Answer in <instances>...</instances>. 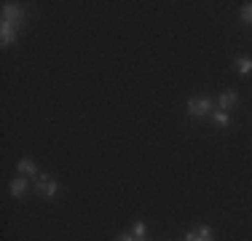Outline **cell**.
<instances>
[{"mask_svg": "<svg viewBox=\"0 0 252 241\" xmlns=\"http://www.w3.org/2000/svg\"><path fill=\"white\" fill-rule=\"evenodd\" d=\"M22 22H25V11L19 8V5L14 3H3V22L0 24H8V27H22Z\"/></svg>", "mask_w": 252, "mask_h": 241, "instance_id": "cell-1", "label": "cell"}, {"mask_svg": "<svg viewBox=\"0 0 252 241\" xmlns=\"http://www.w3.org/2000/svg\"><path fill=\"white\" fill-rule=\"evenodd\" d=\"M188 113L196 116V118L209 116V113H212V99H207V96H196V99H190L188 102Z\"/></svg>", "mask_w": 252, "mask_h": 241, "instance_id": "cell-2", "label": "cell"}, {"mask_svg": "<svg viewBox=\"0 0 252 241\" xmlns=\"http://www.w3.org/2000/svg\"><path fill=\"white\" fill-rule=\"evenodd\" d=\"M35 190H38V196H46V198H51L54 193L59 190V185L54 182V180L43 177V174H38V185H35Z\"/></svg>", "mask_w": 252, "mask_h": 241, "instance_id": "cell-3", "label": "cell"}, {"mask_svg": "<svg viewBox=\"0 0 252 241\" xmlns=\"http://www.w3.org/2000/svg\"><path fill=\"white\" fill-rule=\"evenodd\" d=\"M236 102H239V94L236 91H223L218 96V105H220V110H233V107H236Z\"/></svg>", "mask_w": 252, "mask_h": 241, "instance_id": "cell-4", "label": "cell"}, {"mask_svg": "<svg viewBox=\"0 0 252 241\" xmlns=\"http://www.w3.org/2000/svg\"><path fill=\"white\" fill-rule=\"evenodd\" d=\"M16 40V27H8V24H0V43L8 46Z\"/></svg>", "mask_w": 252, "mask_h": 241, "instance_id": "cell-5", "label": "cell"}, {"mask_svg": "<svg viewBox=\"0 0 252 241\" xmlns=\"http://www.w3.org/2000/svg\"><path fill=\"white\" fill-rule=\"evenodd\" d=\"M27 174H32V177H38V166H35L30 158L19 161V177H27Z\"/></svg>", "mask_w": 252, "mask_h": 241, "instance_id": "cell-6", "label": "cell"}, {"mask_svg": "<svg viewBox=\"0 0 252 241\" xmlns=\"http://www.w3.org/2000/svg\"><path fill=\"white\" fill-rule=\"evenodd\" d=\"M11 193H14L16 198H22V196L27 193V180H25V177H16L14 182H11Z\"/></svg>", "mask_w": 252, "mask_h": 241, "instance_id": "cell-7", "label": "cell"}, {"mask_svg": "<svg viewBox=\"0 0 252 241\" xmlns=\"http://www.w3.org/2000/svg\"><path fill=\"white\" fill-rule=\"evenodd\" d=\"M236 70L242 72V75H250L252 72V59L250 57H239L236 59Z\"/></svg>", "mask_w": 252, "mask_h": 241, "instance_id": "cell-8", "label": "cell"}, {"mask_svg": "<svg viewBox=\"0 0 252 241\" xmlns=\"http://www.w3.org/2000/svg\"><path fill=\"white\" fill-rule=\"evenodd\" d=\"M212 120L218 126H228V123H231V116H228L225 110H218V113H212Z\"/></svg>", "mask_w": 252, "mask_h": 241, "instance_id": "cell-9", "label": "cell"}, {"mask_svg": "<svg viewBox=\"0 0 252 241\" xmlns=\"http://www.w3.org/2000/svg\"><path fill=\"white\" fill-rule=\"evenodd\" d=\"M131 236H134V239H145L148 236V225H145V222H137L134 231H131Z\"/></svg>", "mask_w": 252, "mask_h": 241, "instance_id": "cell-10", "label": "cell"}, {"mask_svg": "<svg viewBox=\"0 0 252 241\" xmlns=\"http://www.w3.org/2000/svg\"><path fill=\"white\" fill-rule=\"evenodd\" d=\"M185 241H212V236H204L201 231H193V233H188V236H185Z\"/></svg>", "mask_w": 252, "mask_h": 241, "instance_id": "cell-11", "label": "cell"}, {"mask_svg": "<svg viewBox=\"0 0 252 241\" xmlns=\"http://www.w3.org/2000/svg\"><path fill=\"white\" fill-rule=\"evenodd\" d=\"M242 19L247 22V24H252V3H244L242 5Z\"/></svg>", "mask_w": 252, "mask_h": 241, "instance_id": "cell-12", "label": "cell"}, {"mask_svg": "<svg viewBox=\"0 0 252 241\" xmlns=\"http://www.w3.org/2000/svg\"><path fill=\"white\" fill-rule=\"evenodd\" d=\"M118 241H134V236H126L124 233V236H118Z\"/></svg>", "mask_w": 252, "mask_h": 241, "instance_id": "cell-13", "label": "cell"}, {"mask_svg": "<svg viewBox=\"0 0 252 241\" xmlns=\"http://www.w3.org/2000/svg\"><path fill=\"white\" fill-rule=\"evenodd\" d=\"M134 241H148V239H134Z\"/></svg>", "mask_w": 252, "mask_h": 241, "instance_id": "cell-14", "label": "cell"}]
</instances>
